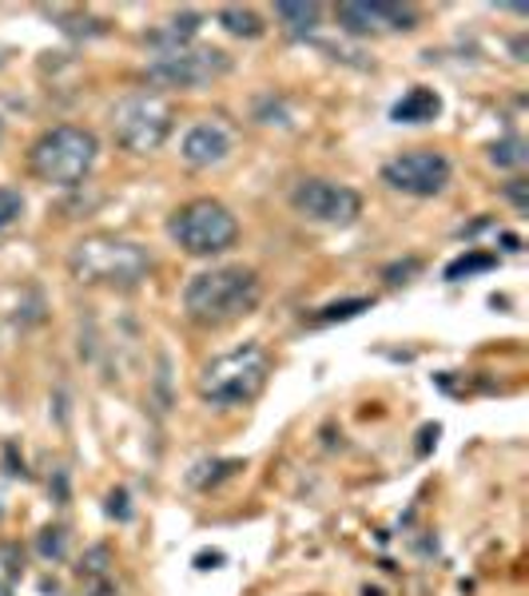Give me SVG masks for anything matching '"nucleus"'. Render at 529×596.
Masks as SVG:
<instances>
[{
  "mask_svg": "<svg viewBox=\"0 0 529 596\" xmlns=\"http://www.w3.org/2000/svg\"><path fill=\"white\" fill-rule=\"evenodd\" d=\"M259 299H263V283H259L256 271L247 266H211V271H199L183 286V314H188L196 326H227V322H239L256 311Z\"/></svg>",
  "mask_w": 529,
  "mask_h": 596,
  "instance_id": "nucleus-1",
  "label": "nucleus"
},
{
  "mask_svg": "<svg viewBox=\"0 0 529 596\" xmlns=\"http://www.w3.org/2000/svg\"><path fill=\"white\" fill-rule=\"evenodd\" d=\"M68 271H72L76 283L132 291V286H140L143 279H148L151 255H148V246L132 243V239L84 235L68 251Z\"/></svg>",
  "mask_w": 529,
  "mask_h": 596,
  "instance_id": "nucleus-2",
  "label": "nucleus"
},
{
  "mask_svg": "<svg viewBox=\"0 0 529 596\" xmlns=\"http://www.w3.org/2000/svg\"><path fill=\"white\" fill-rule=\"evenodd\" d=\"M267 382H271V354L251 342V346L219 354L199 370V397L219 410L247 406L263 394Z\"/></svg>",
  "mask_w": 529,
  "mask_h": 596,
  "instance_id": "nucleus-3",
  "label": "nucleus"
},
{
  "mask_svg": "<svg viewBox=\"0 0 529 596\" xmlns=\"http://www.w3.org/2000/svg\"><path fill=\"white\" fill-rule=\"evenodd\" d=\"M96 155H100V143L88 128L60 123V128L37 135V143L29 148V168L37 180L52 183V188H76L96 168Z\"/></svg>",
  "mask_w": 529,
  "mask_h": 596,
  "instance_id": "nucleus-4",
  "label": "nucleus"
},
{
  "mask_svg": "<svg viewBox=\"0 0 529 596\" xmlns=\"http://www.w3.org/2000/svg\"><path fill=\"white\" fill-rule=\"evenodd\" d=\"M168 235L180 251L196 259L223 255L227 246H236L239 239V219L219 199H191L168 219Z\"/></svg>",
  "mask_w": 529,
  "mask_h": 596,
  "instance_id": "nucleus-5",
  "label": "nucleus"
},
{
  "mask_svg": "<svg viewBox=\"0 0 529 596\" xmlns=\"http://www.w3.org/2000/svg\"><path fill=\"white\" fill-rule=\"evenodd\" d=\"M171 100L160 92H132L112 108V135L132 155L160 152L171 135Z\"/></svg>",
  "mask_w": 529,
  "mask_h": 596,
  "instance_id": "nucleus-6",
  "label": "nucleus"
},
{
  "mask_svg": "<svg viewBox=\"0 0 529 596\" xmlns=\"http://www.w3.org/2000/svg\"><path fill=\"white\" fill-rule=\"evenodd\" d=\"M231 72V57L219 52V48H203V44H180L160 48L148 64V80L160 88H203L211 80L227 77Z\"/></svg>",
  "mask_w": 529,
  "mask_h": 596,
  "instance_id": "nucleus-7",
  "label": "nucleus"
},
{
  "mask_svg": "<svg viewBox=\"0 0 529 596\" xmlns=\"http://www.w3.org/2000/svg\"><path fill=\"white\" fill-rule=\"evenodd\" d=\"M291 208L322 228H350L362 215V195L335 180H302L291 191Z\"/></svg>",
  "mask_w": 529,
  "mask_h": 596,
  "instance_id": "nucleus-8",
  "label": "nucleus"
},
{
  "mask_svg": "<svg viewBox=\"0 0 529 596\" xmlns=\"http://www.w3.org/2000/svg\"><path fill=\"white\" fill-rule=\"evenodd\" d=\"M382 183L415 199L442 195L446 183H450V160L435 148H415V152H402L382 163Z\"/></svg>",
  "mask_w": 529,
  "mask_h": 596,
  "instance_id": "nucleus-9",
  "label": "nucleus"
},
{
  "mask_svg": "<svg viewBox=\"0 0 529 596\" xmlns=\"http://www.w3.org/2000/svg\"><path fill=\"white\" fill-rule=\"evenodd\" d=\"M339 24L350 37H378V32H410L418 24V12L410 4H367V0H347L335 9Z\"/></svg>",
  "mask_w": 529,
  "mask_h": 596,
  "instance_id": "nucleus-10",
  "label": "nucleus"
},
{
  "mask_svg": "<svg viewBox=\"0 0 529 596\" xmlns=\"http://www.w3.org/2000/svg\"><path fill=\"white\" fill-rule=\"evenodd\" d=\"M180 155L188 168H216L231 155V132L223 123H196L180 143Z\"/></svg>",
  "mask_w": 529,
  "mask_h": 596,
  "instance_id": "nucleus-11",
  "label": "nucleus"
},
{
  "mask_svg": "<svg viewBox=\"0 0 529 596\" xmlns=\"http://www.w3.org/2000/svg\"><path fill=\"white\" fill-rule=\"evenodd\" d=\"M438 112H442V95H438L435 88H410L402 100H395L390 120L395 123H430V120H438Z\"/></svg>",
  "mask_w": 529,
  "mask_h": 596,
  "instance_id": "nucleus-12",
  "label": "nucleus"
},
{
  "mask_svg": "<svg viewBox=\"0 0 529 596\" xmlns=\"http://www.w3.org/2000/svg\"><path fill=\"white\" fill-rule=\"evenodd\" d=\"M319 17H322V9L319 4H275V20L283 24L291 37H307V32H315L319 29Z\"/></svg>",
  "mask_w": 529,
  "mask_h": 596,
  "instance_id": "nucleus-13",
  "label": "nucleus"
},
{
  "mask_svg": "<svg viewBox=\"0 0 529 596\" xmlns=\"http://www.w3.org/2000/svg\"><path fill=\"white\" fill-rule=\"evenodd\" d=\"M219 24H223L231 37H247V40L263 37V20H259L251 9H239V4H227V9H219Z\"/></svg>",
  "mask_w": 529,
  "mask_h": 596,
  "instance_id": "nucleus-14",
  "label": "nucleus"
},
{
  "mask_svg": "<svg viewBox=\"0 0 529 596\" xmlns=\"http://www.w3.org/2000/svg\"><path fill=\"white\" fill-rule=\"evenodd\" d=\"M490 266H498V255H482V251H473V255L453 259V263L446 266V279H450V283H462V279L478 275V271H490Z\"/></svg>",
  "mask_w": 529,
  "mask_h": 596,
  "instance_id": "nucleus-15",
  "label": "nucleus"
},
{
  "mask_svg": "<svg viewBox=\"0 0 529 596\" xmlns=\"http://www.w3.org/2000/svg\"><path fill=\"white\" fill-rule=\"evenodd\" d=\"M362 311H370V299H342V303L322 306L315 314V326H331V322H347V319H359Z\"/></svg>",
  "mask_w": 529,
  "mask_h": 596,
  "instance_id": "nucleus-16",
  "label": "nucleus"
},
{
  "mask_svg": "<svg viewBox=\"0 0 529 596\" xmlns=\"http://www.w3.org/2000/svg\"><path fill=\"white\" fill-rule=\"evenodd\" d=\"M490 160L498 163V168H521L526 163V143L518 140V135H510V140H501L490 148Z\"/></svg>",
  "mask_w": 529,
  "mask_h": 596,
  "instance_id": "nucleus-17",
  "label": "nucleus"
},
{
  "mask_svg": "<svg viewBox=\"0 0 529 596\" xmlns=\"http://www.w3.org/2000/svg\"><path fill=\"white\" fill-rule=\"evenodd\" d=\"M20 211H24V195L17 188H0V231L12 228L20 219Z\"/></svg>",
  "mask_w": 529,
  "mask_h": 596,
  "instance_id": "nucleus-18",
  "label": "nucleus"
},
{
  "mask_svg": "<svg viewBox=\"0 0 529 596\" xmlns=\"http://www.w3.org/2000/svg\"><path fill=\"white\" fill-rule=\"evenodd\" d=\"M199 469H211V474H191V485L208 489V485H216V482H223V477L236 474L239 462H199Z\"/></svg>",
  "mask_w": 529,
  "mask_h": 596,
  "instance_id": "nucleus-19",
  "label": "nucleus"
},
{
  "mask_svg": "<svg viewBox=\"0 0 529 596\" xmlns=\"http://www.w3.org/2000/svg\"><path fill=\"white\" fill-rule=\"evenodd\" d=\"M526 188H529L526 180H510L506 188H501V195L510 199V203H513L518 211H529V191H526Z\"/></svg>",
  "mask_w": 529,
  "mask_h": 596,
  "instance_id": "nucleus-20",
  "label": "nucleus"
},
{
  "mask_svg": "<svg viewBox=\"0 0 529 596\" xmlns=\"http://www.w3.org/2000/svg\"><path fill=\"white\" fill-rule=\"evenodd\" d=\"M40 553H44V557H60V553H64V533L44 529V537H40Z\"/></svg>",
  "mask_w": 529,
  "mask_h": 596,
  "instance_id": "nucleus-21",
  "label": "nucleus"
},
{
  "mask_svg": "<svg viewBox=\"0 0 529 596\" xmlns=\"http://www.w3.org/2000/svg\"><path fill=\"white\" fill-rule=\"evenodd\" d=\"M108 513H112V517H120V521H128V517H132V509H128V493H123V489H116L112 497H108Z\"/></svg>",
  "mask_w": 529,
  "mask_h": 596,
  "instance_id": "nucleus-22",
  "label": "nucleus"
},
{
  "mask_svg": "<svg viewBox=\"0 0 529 596\" xmlns=\"http://www.w3.org/2000/svg\"><path fill=\"white\" fill-rule=\"evenodd\" d=\"M0 132H4V123H0Z\"/></svg>",
  "mask_w": 529,
  "mask_h": 596,
  "instance_id": "nucleus-23",
  "label": "nucleus"
}]
</instances>
